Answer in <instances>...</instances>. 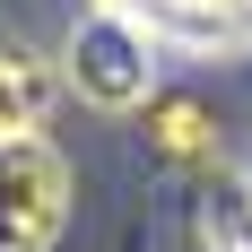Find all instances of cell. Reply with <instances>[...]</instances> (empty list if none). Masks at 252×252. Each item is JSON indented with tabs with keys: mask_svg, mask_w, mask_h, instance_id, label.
<instances>
[{
	"mask_svg": "<svg viewBox=\"0 0 252 252\" xmlns=\"http://www.w3.org/2000/svg\"><path fill=\"white\" fill-rule=\"evenodd\" d=\"M200 252H252V174H218L200 200Z\"/></svg>",
	"mask_w": 252,
	"mask_h": 252,
	"instance_id": "obj_6",
	"label": "cell"
},
{
	"mask_svg": "<svg viewBox=\"0 0 252 252\" xmlns=\"http://www.w3.org/2000/svg\"><path fill=\"white\" fill-rule=\"evenodd\" d=\"M61 70H70V87L96 113H139V104L157 96V26H139L130 9H87V18L70 26V44H61Z\"/></svg>",
	"mask_w": 252,
	"mask_h": 252,
	"instance_id": "obj_1",
	"label": "cell"
},
{
	"mask_svg": "<svg viewBox=\"0 0 252 252\" xmlns=\"http://www.w3.org/2000/svg\"><path fill=\"white\" fill-rule=\"evenodd\" d=\"M52 96H61L52 61L35 44H18V35H0V148H9V139H44Z\"/></svg>",
	"mask_w": 252,
	"mask_h": 252,
	"instance_id": "obj_3",
	"label": "cell"
},
{
	"mask_svg": "<svg viewBox=\"0 0 252 252\" xmlns=\"http://www.w3.org/2000/svg\"><path fill=\"white\" fill-rule=\"evenodd\" d=\"M70 157L52 139H9L0 148V252H52L70 226Z\"/></svg>",
	"mask_w": 252,
	"mask_h": 252,
	"instance_id": "obj_2",
	"label": "cell"
},
{
	"mask_svg": "<svg viewBox=\"0 0 252 252\" xmlns=\"http://www.w3.org/2000/svg\"><path fill=\"white\" fill-rule=\"evenodd\" d=\"M104 9H130L139 26L165 18V26H183L191 44H235V35H252V0H104Z\"/></svg>",
	"mask_w": 252,
	"mask_h": 252,
	"instance_id": "obj_5",
	"label": "cell"
},
{
	"mask_svg": "<svg viewBox=\"0 0 252 252\" xmlns=\"http://www.w3.org/2000/svg\"><path fill=\"white\" fill-rule=\"evenodd\" d=\"M148 139L174 165H218L226 174V139H218V122H209L200 96H148Z\"/></svg>",
	"mask_w": 252,
	"mask_h": 252,
	"instance_id": "obj_4",
	"label": "cell"
}]
</instances>
